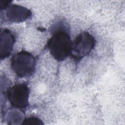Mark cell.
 Returning <instances> with one entry per match:
<instances>
[{"label": "cell", "mask_w": 125, "mask_h": 125, "mask_svg": "<svg viewBox=\"0 0 125 125\" xmlns=\"http://www.w3.org/2000/svg\"><path fill=\"white\" fill-rule=\"evenodd\" d=\"M72 41L69 34L64 29L57 30L47 43L51 55L57 61H64L70 56Z\"/></svg>", "instance_id": "obj_1"}, {"label": "cell", "mask_w": 125, "mask_h": 125, "mask_svg": "<svg viewBox=\"0 0 125 125\" xmlns=\"http://www.w3.org/2000/svg\"><path fill=\"white\" fill-rule=\"evenodd\" d=\"M10 65L12 70L19 77H28L35 71L36 60L31 53L22 50L12 57Z\"/></svg>", "instance_id": "obj_2"}, {"label": "cell", "mask_w": 125, "mask_h": 125, "mask_svg": "<svg viewBox=\"0 0 125 125\" xmlns=\"http://www.w3.org/2000/svg\"><path fill=\"white\" fill-rule=\"evenodd\" d=\"M95 43V39L91 34L81 32L72 41L70 56L75 61L79 62L92 51Z\"/></svg>", "instance_id": "obj_3"}, {"label": "cell", "mask_w": 125, "mask_h": 125, "mask_svg": "<svg viewBox=\"0 0 125 125\" xmlns=\"http://www.w3.org/2000/svg\"><path fill=\"white\" fill-rule=\"evenodd\" d=\"M6 96L11 106L18 109L23 110L29 105V89L27 84L21 83L9 87Z\"/></svg>", "instance_id": "obj_4"}, {"label": "cell", "mask_w": 125, "mask_h": 125, "mask_svg": "<svg viewBox=\"0 0 125 125\" xmlns=\"http://www.w3.org/2000/svg\"><path fill=\"white\" fill-rule=\"evenodd\" d=\"M7 19L12 22H21L28 19L31 11L26 7L17 4H10L5 9Z\"/></svg>", "instance_id": "obj_5"}, {"label": "cell", "mask_w": 125, "mask_h": 125, "mask_svg": "<svg viewBox=\"0 0 125 125\" xmlns=\"http://www.w3.org/2000/svg\"><path fill=\"white\" fill-rule=\"evenodd\" d=\"M0 39V59L3 60L8 57L12 51L15 42V38L9 29H1Z\"/></svg>", "instance_id": "obj_6"}, {"label": "cell", "mask_w": 125, "mask_h": 125, "mask_svg": "<svg viewBox=\"0 0 125 125\" xmlns=\"http://www.w3.org/2000/svg\"><path fill=\"white\" fill-rule=\"evenodd\" d=\"M23 125H42V121L38 117L31 116L24 119L21 123Z\"/></svg>", "instance_id": "obj_7"}, {"label": "cell", "mask_w": 125, "mask_h": 125, "mask_svg": "<svg viewBox=\"0 0 125 125\" xmlns=\"http://www.w3.org/2000/svg\"><path fill=\"white\" fill-rule=\"evenodd\" d=\"M11 0H0V7L1 10H5L8 6L10 4Z\"/></svg>", "instance_id": "obj_8"}]
</instances>
